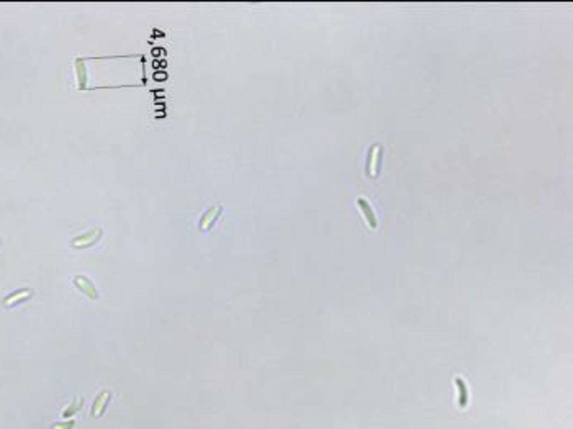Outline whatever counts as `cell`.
I'll use <instances>...</instances> for the list:
<instances>
[{
    "label": "cell",
    "mask_w": 573,
    "mask_h": 429,
    "mask_svg": "<svg viewBox=\"0 0 573 429\" xmlns=\"http://www.w3.org/2000/svg\"><path fill=\"white\" fill-rule=\"evenodd\" d=\"M221 212H223V207H218V208H212L210 212L205 213L203 218H202V221H200V230H208V228L213 225V221L217 220V216Z\"/></svg>",
    "instance_id": "cell-5"
},
{
    "label": "cell",
    "mask_w": 573,
    "mask_h": 429,
    "mask_svg": "<svg viewBox=\"0 0 573 429\" xmlns=\"http://www.w3.org/2000/svg\"><path fill=\"white\" fill-rule=\"evenodd\" d=\"M110 400V392H104L95 398L94 406H92V416H102L107 408V403Z\"/></svg>",
    "instance_id": "cell-4"
},
{
    "label": "cell",
    "mask_w": 573,
    "mask_h": 429,
    "mask_svg": "<svg viewBox=\"0 0 573 429\" xmlns=\"http://www.w3.org/2000/svg\"><path fill=\"white\" fill-rule=\"evenodd\" d=\"M31 295H33V290H30V289H25V290H18V292H15V294L8 295L7 298L3 300V306H13V305L20 303V301H25V300H28V298H30Z\"/></svg>",
    "instance_id": "cell-3"
},
{
    "label": "cell",
    "mask_w": 573,
    "mask_h": 429,
    "mask_svg": "<svg viewBox=\"0 0 573 429\" xmlns=\"http://www.w3.org/2000/svg\"><path fill=\"white\" fill-rule=\"evenodd\" d=\"M102 233H104V231H102V228H97V230L87 233V235H84V236L74 238V240L71 241V244L76 246V247H79V249H81V247H89L92 244H95V242L100 240Z\"/></svg>",
    "instance_id": "cell-2"
},
{
    "label": "cell",
    "mask_w": 573,
    "mask_h": 429,
    "mask_svg": "<svg viewBox=\"0 0 573 429\" xmlns=\"http://www.w3.org/2000/svg\"><path fill=\"white\" fill-rule=\"evenodd\" d=\"M357 203H359V207L362 208V213L365 214V218H367V221L370 223V226H377V218H375L374 212H372L370 205L367 203V200L359 198V200H357Z\"/></svg>",
    "instance_id": "cell-8"
},
{
    "label": "cell",
    "mask_w": 573,
    "mask_h": 429,
    "mask_svg": "<svg viewBox=\"0 0 573 429\" xmlns=\"http://www.w3.org/2000/svg\"><path fill=\"white\" fill-rule=\"evenodd\" d=\"M455 385H457L459 392H460V397H459V404L462 408L467 406V402H468V393H467V385H465L464 378L462 377H455Z\"/></svg>",
    "instance_id": "cell-7"
},
{
    "label": "cell",
    "mask_w": 573,
    "mask_h": 429,
    "mask_svg": "<svg viewBox=\"0 0 573 429\" xmlns=\"http://www.w3.org/2000/svg\"><path fill=\"white\" fill-rule=\"evenodd\" d=\"M76 71H77V79H79V89L85 90L87 89V67L81 57L79 59H76Z\"/></svg>",
    "instance_id": "cell-6"
},
{
    "label": "cell",
    "mask_w": 573,
    "mask_h": 429,
    "mask_svg": "<svg viewBox=\"0 0 573 429\" xmlns=\"http://www.w3.org/2000/svg\"><path fill=\"white\" fill-rule=\"evenodd\" d=\"M74 426H76L74 419H67V421H62V423H55L51 429H74Z\"/></svg>",
    "instance_id": "cell-10"
},
{
    "label": "cell",
    "mask_w": 573,
    "mask_h": 429,
    "mask_svg": "<svg viewBox=\"0 0 573 429\" xmlns=\"http://www.w3.org/2000/svg\"><path fill=\"white\" fill-rule=\"evenodd\" d=\"M74 285H76L81 292H84V294H85L87 296H89V298H92V300H97V298L100 296L99 290H97V287H95L94 284H92V280H89V279H87V277H84V275L76 277V279H74Z\"/></svg>",
    "instance_id": "cell-1"
},
{
    "label": "cell",
    "mask_w": 573,
    "mask_h": 429,
    "mask_svg": "<svg viewBox=\"0 0 573 429\" xmlns=\"http://www.w3.org/2000/svg\"><path fill=\"white\" fill-rule=\"evenodd\" d=\"M82 406H84V400H82V398H77L74 403L69 404V406H67V408L64 409V411H62V418H72L76 413H79V411H81Z\"/></svg>",
    "instance_id": "cell-9"
}]
</instances>
